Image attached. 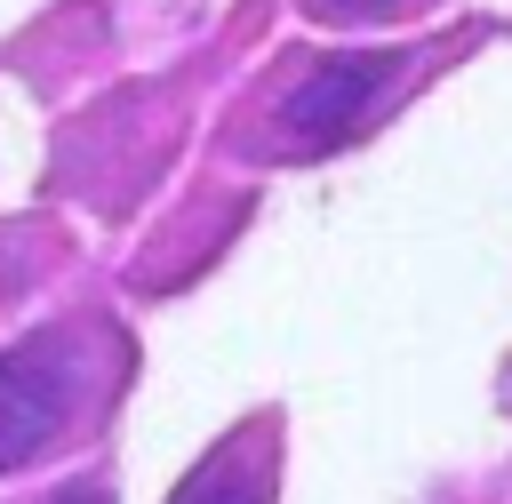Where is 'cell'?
<instances>
[{"label": "cell", "mask_w": 512, "mask_h": 504, "mask_svg": "<svg viewBox=\"0 0 512 504\" xmlns=\"http://www.w3.org/2000/svg\"><path fill=\"white\" fill-rule=\"evenodd\" d=\"M416 8H432V0H304V16L328 32H376V24H400Z\"/></svg>", "instance_id": "obj_4"}, {"label": "cell", "mask_w": 512, "mask_h": 504, "mask_svg": "<svg viewBox=\"0 0 512 504\" xmlns=\"http://www.w3.org/2000/svg\"><path fill=\"white\" fill-rule=\"evenodd\" d=\"M176 504H272L264 432H232L224 448H208V464H192V480L176 488Z\"/></svg>", "instance_id": "obj_3"}, {"label": "cell", "mask_w": 512, "mask_h": 504, "mask_svg": "<svg viewBox=\"0 0 512 504\" xmlns=\"http://www.w3.org/2000/svg\"><path fill=\"white\" fill-rule=\"evenodd\" d=\"M40 504H112V488H104V480H64V488L40 496Z\"/></svg>", "instance_id": "obj_5"}, {"label": "cell", "mask_w": 512, "mask_h": 504, "mask_svg": "<svg viewBox=\"0 0 512 504\" xmlns=\"http://www.w3.org/2000/svg\"><path fill=\"white\" fill-rule=\"evenodd\" d=\"M432 56L440 48H320V56L288 64V80L264 104L272 152H288V160L344 152L352 136H368L392 112V96H408L432 72Z\"/></svg>", "instance_id": "obj_1"}, {"label": "cell", "mask_w": 512, "mask_h": 504, "mask_svg": "<svg viewBox=\"0 0 512 504\" xmlns=\"http://www.w3.org/2000/svg\"><path fill=\"white\" fill-rule=\"evenodd\" d=\"M88 392V328H32L0 352V472L32 464Z\"/></svg>", "instance_id": "obj_2"}]
</instances>
